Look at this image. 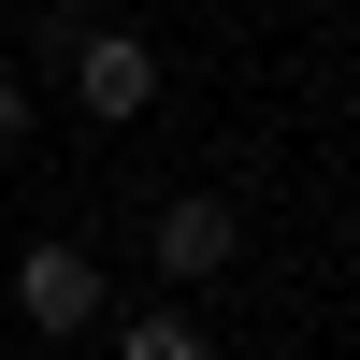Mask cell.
Wrapping results in <instances>:
<instances>
[{"label": "cell", "instance_id": "3", "mask_svg": "<svg viewBox=\"0 0 360 360\" xmlns=\"http://www.w3.org/2000/svg\"><path fill=\"white\" fill-rule=\"evenodd\" d=\"M15 317H29V332H101L115 288H101V259H86L72 231H44V245L15 259Z\"/></svg>", "mask_w": 360, "mask_h": 360}, {"label": "cell", "instance_id": "5", "mask_svg": "<svg viewBox=\"0 0 360 360\" xmlns=\"http://www.w3.org/2000/svg\"><path fill=\"white\" fill-rule=\"evenodd\" d=\"M29 130H44V101H29V72H0V159H15Z\"/></svg>", "mask_w": 360, "mask_h": 360}, {"label": "cell", "instance_id": "2", "mask_svg": "<svg viewBox=\"0 0 360 360\" xmlns=\"http://www.w3.org/2000/svg\"><path fill=\"white\" fill-rule=\"evenodd\" d=\"M144 259H159V303H188V288H217L231 259H245V217H231L217 188H188V202L144 217Z\"/></svg>", "mask_w": 360, "mask_h": 360}, {"label": "cell", "instance_id": "1", "mask_svg": "<svg viewBox=\"0 0 360 360\" xmlns=\"http://www.w3.org/2000/svg\"><path fill=\"white\" fill-rule=\"evenodd\" d=\"M159 44H144V29H86L72 44V72H58V101L86 115V130H130V115H159Z\"/></svg>", "mask_w": 360, "mask_h": 360}, {"label": "cell", "instance_id": "4", "mask_svg": "<svg viewBox=\"0 0 360 360\" xmlns=\"http://www.w3.org/2000/svg\"><path fill=\"white\" fill-rule=\"evenodd\" d=\"M115 332V360H217V332H202L188 303H144V317H101Z\"/></svg>", "mask_w": 360, "mask_h": 360}]
</instances>
